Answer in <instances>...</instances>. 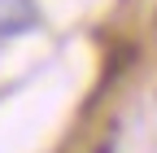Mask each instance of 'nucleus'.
Listing matches in <instances>:
<instances>
[{
    "label": "nucleus",
    "instance_id": "nucleus-1",
    "mask_svg": "<svg viewBox=\"0 0 157 153\" xmlns=\"http://www.w3.org/2000/svg\"><path fill=\"white\" fill-rule=\"evenodd\" d=\"M35 26V5L31 0H0V35H22Z\"/></svg>",
    "mask_w": 157,
    "mask_h": 153
}]
</instances>
